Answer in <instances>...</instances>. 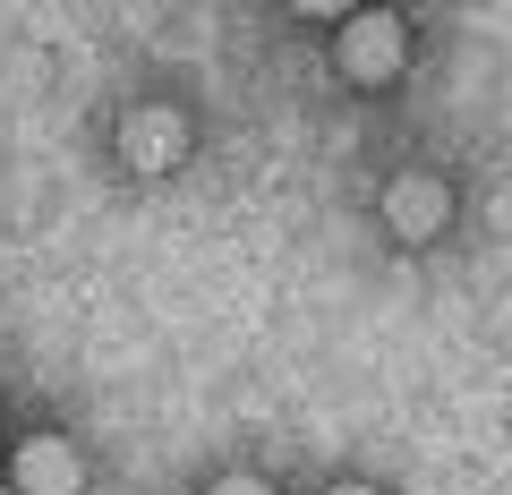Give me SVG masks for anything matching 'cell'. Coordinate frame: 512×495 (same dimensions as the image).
<instances>
[{"mask_svg":"<svg viewBox=\"0 0 512 495\" xmlns=\"http://www.w3.org/2000/svg\"><path fill=\"white\" fill-rule=\"evenodd\" d=\"M9 495H86V461H77V444L35 436L18 453V487H9Z\"/></svg>","mask_w":512,"mask_h":495,"instance_id":"1","label":"cell"},{"mask_svg":"<svg viewBox=\"0 0 512 495\" xmlns=\"http://www.w3.org/2000/svg\"><path fill=\"white\" fill-rule=\"evenodd\" d=\"M0 495H9V487H0Z\"/></svg>","mask_w":512,"mask_h":495,"instance_id":"7","label":"cell"},{"mask_svg":"<svg viewBox=\"0 0 512 495\" xmlns=\"http://www.w3.org/2000/svg\"><path fill=\"white\" fill-rule=\"evenodd\" d=\"M120 146H128V163H137V171H171L188 154V129H180V111H137Z\"/></svg>","mask_w":512,"mask_h":495,"instance_id":"4","label":"cell"},{"mask_svg":"<svg viewBox=\"0 0 512 495\" xmlns=\"http://www.w3.org/2000/svg\"><path fill=\"white\" fill-rule=\"evenodd\" d=\"M384 214H393L402 239H427V231H444V214H453V188L427 180V171H402V180L384 188Z\"/></svg>","mask_w":512,"mask_h":495,"instance_id":"2","label":"cell"},{"mask_svg":"<svg viewBox=\"0 0 512 495\" xmlns=\"http://www.w3.org/2000/svg\"><path fill=\"white\" fill-rule=\"evenodd\" d=\"M214 495H265V478H222Z\"/></svg>","mask_w":512,"mask_h":495,"instance_id":"5","label":"cell"},{"mask_svg":"<svg viewBox=\"0 0 512 495\" xmlns=\"http://www.w3.org/2000/svg\"><path fill=\"white\" fill-rule=\"evenodd\" d=\"M342 69L359 77V86H384V77L402 69V26L393 18H350L342 26Z\"/></svg>","mask_w":512,"mask_h":495,"instance_id":"3","label":"cell"},{"mask_svg":"<svg viewBox=\"0 0 512 495\" xmlns=\"http://www.w3.org/2000/svg\"><path fill=\"white\" fill-rule=\"evenodd\" d=\"M333 495H367V487H333Z\"/></svg>","mask_w":512,"mask_h":495,"instance_id":"6","label":"cell"}]
</instances>
